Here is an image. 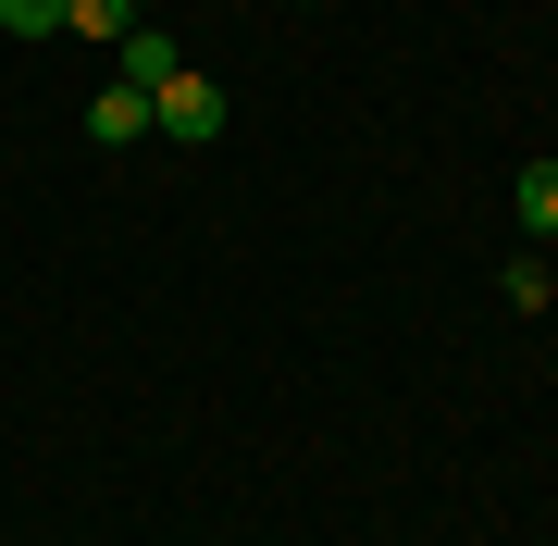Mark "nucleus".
I'll use <instances>...</instances> for the list:
<instances>
[{
  "label": "nucleus",
  "instance_id": "423d86ee",
  "mask_svg": "<svg viewBox=\"0 0 558 546\" xmlns=\"http://www.w3.org/2000/svg\"><path fill=\"white\" fill-rule=\"evenodd\" d=\"M0 38H62V0H0Z\"/></svg>",
  "mask_w": 558,
  "mask_h": 546
},
{
  "label": "nucleus",
  "instance_id": "f257e3e1",
  "mask_svg": "<svg viewBox=\"0 0 558 546\" xmlns=\"http://www.w3.org/2000/svg\"><path fill=\"white\" fill-rule=\"evenodd\" d=\"M149 137L211 149V137H223V87H211V75H161V87H149Z\"/></svg>",
  "mask_w": 558,
  "mask_h": 546
},
{
  "label": "nucleus",
  "instance_id": "20e7f679",
  "mask_svg": "<svg viewBox=\"0 0 558 546\" xmlns=\"http://www.w3.org/2000/svg\"><path fill=\"white\" fill-rule=\"evenodd\" d=\"M62 25L100 38V50H124V38H137V0H62Z\"/></svg>",
  "mask_w": 558,
  "mask_h": 546
},
{
  "label": "nucleus",
  "instance_id": "39448f33",
  "mask_svg": "<svg viewBox=\"0 0 558 546\" xmlns=\"http://www.w3.org/2000/svg\"><path fill=\"white\" fill-rule=\"evenodd\" d=\"M521 223H534V236H558V162L521 174Z\"/></svg>",
  "mask_w": 558,
  "mask_h": 546
},
{
  "label": "nucleus",
  "instance_id": "7ed1b4c3",
  "mask_svg": "<svg viewBox=\"0 0 558 546\" xmlns=\"http://www.w3.org/2000/svg\"><path fill=\"white\" fill-rule=\"evenodd\" d=\"M112 75H124V87H161V75H186V62H174V38H161V25L137 13V38L112 50Z\"/></svg>",
  "mask_w": 558,
  "mask_h": 546
},
{
  "label": "nucleus",
  "instance_id": "f03ea898",
  "mask_svg": "<svg viewBox=\"0 0 558 546\" xmlns=\"http://www.w3.org/2000/svg\"><path fill=\"white\" fill-rule=\"evenodd\" d=\"M87 137H100V149H137V137H149V87H124V75H112L100 100H87Z\"/></svg>",
  "mask_w": 558,
  "mask_h": 546
},
{
  "label": "nucleus",
  "instance_id": "0eeeda50",
  "mask_svg": "<svg viewBox=\"0 0 558 546\" xmlns=\"http://www.w3.org/2000/svg\"><path fill=\"white\" fill-rule=\"evenodd\" d=\"M299 13H311V0H299Z\"/></svg>",
  "mask_w": 558,
  "mask_h": 546
}]
</instances>
